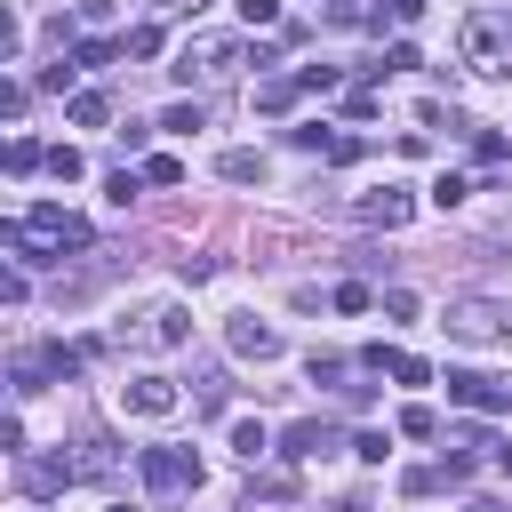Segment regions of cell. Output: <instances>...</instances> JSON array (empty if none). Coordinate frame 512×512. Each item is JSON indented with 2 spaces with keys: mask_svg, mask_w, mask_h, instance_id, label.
Instances as JSON below:
<instances>
[{
  "mask_svg": "<svg viewBox=\"0 0 512 512\" xmlns=\"http://www.w3.org/2000/svg\"><path fill=\"white\" fill-rule=\"evenodd\" d=\"M240 64H272V48H248V40H232V32H184V48H176V80L192 88H216V80H232Z\"/></svg>",
  "mask_w": 512,
  "mask_h": 512,
  "instance_id": "obj_1",
  "label": "cell"
},
{
  "mask_svg": "<svg viewBox=\"0 0 512 512\" xmlns=\"http://www.w3.org/2000/svg\"><path fill=\"white\" fill-rule=\"evenodd\" d=\"M440 328H448L456 344H504V336H512V304H496V296H456V304L440 312Z\"/></svg>",
  "mask_w": 512,
  "mask_h": 512,
  "instance_id": "obj_2",
  "label": "cell"
},
{
  "mask_svg": "<svg viewBox=\"0 0 512 512\" xmlns=\"http://www.w3.org/2000/svg\"><path fill=\"white\" fill-rule=\"evenodd\" d=\"M464 64L472 72H512V16L504 8H472L464 16Z\"/></svg>",
  "mask_w": 512,
  "mask_h": 512,
  "instance_id": "obj_3",
  "label": "cell"
},
{
  "mask_svg": "<svg viewBox=\"0 0 512 512\" xmlns=\"http://www.w3.org/2000/svg\"><path fill=\"white\" fill-rule=\"evenodd\" d=\"M136 464H144V488H152V496H184V488H200V456H184V448H144Z\"/></svg>",
  "mask_w": 512,
  "mask_h": 512,
  "instance_id": "obj_4",
  "label": "cell"
},
{
  "mask_svg": "<svg viewBox=\"0 0 512 512\" xmlns=\"http://www.w3.org/2000/svg\"><path fill=\"white\" fill-rule=\"evenodd\" d=\"M448 400L472 408V416H504V408H512V384H496V376H480V368H448Z\"/></svg>",
  "mask_w": 512,
  "mask_h": 512,
  "instance_id": "obj_5",
  "label": "cell"
},
{
  "mask_svg": "<svg viewBox=\"0 0 512 512\" xmlns=\"http://www.w3.org/2000/svg\"><path fill=\"white\" fill-rule=\"evenodd\" d=\"M120 408H128V416H176V408H184V392H176L168 376H152V368H136V376L120 384Z\"/></svg>",
  "mask_w": 512,
  "mask_h": 512,
  "instance_id": "obj_6",
  "label": "cell"
},
{
  "mask_svg": "<svg viewBox=\"0 0 512 512\" xmlns=\"http://www.w3.org/2000/svg\"><path fill=\"white\" fill-rule=\"evenodd\" d=\"M352 216H360V224H384V232H400V224L416 216V192H400V184H376V192H360V200H352Z\"/></svg>",
  "mask_w": 512,
  "mask_h": 512,
  "instance_id": "obj_7",
  "label": "cell"
},
{
  "mask_svg": "<svg viewBox=\"0 0 512 512\" xmlns=\"http://www.w3.org/2000/svg\"><path fill=\"white\" fill-rule=\"evenodd\" d=\"M192 336V312L184 304H160V312H144V328L128 336V344H144V352H168V344H184Z\"/></svg>",
  "mask_w": 512,
  "mask_h": 512,
  "instance_id": "obj_8",
  "label": "cell"
},
{
  "mask_svg": "<svg viewBox=\"0 0 512 512\" xmlns=\"http://www.w3.org/2000/svg\"><path fill=\"white\" fill-rule=\"evenodd\" d=\"M336 448V424H320V416H296L288 432H280V456L288 464H312V456H328Z\"/></svg>",
  "mask_w": 512,
  "mask_h": 512,
  "instance_id": "obj_9",
  "label": "cell"
},
{
  "mask_svg": "<svg viewBox=\"0 0 512 512\" xmlns=\"http://www.w3.org/2000/svg\"><path fill=\"white\" fill-rule=\"evenodd\" d=\"M224 344H232L240 360H280V328H264V320H248V312L224 328Z\"/></svg>",
  "mask_w": 512,
  "mask_h": 512,
  "instance_id": "obj_10",
  "label": "cell"
},
{
  "mask_svg": "<svg viewBox=\"0 0 512 512\" xmlns=\"http://www.w3.org/2000/svg\"><path fill=\"white\" fill-rule=\"evenodd\" d=\"M112 464H120V456H112V440H104V432H88V440H80V456H72V480H112Z\"/></svg>",
  "mask_w": 512,
  "mask_h": 512,
  "instance_id": "obj_11",
  "label": "cell"
},
{
  "mask_svg": "<svg viewBox=\"0 0 512 512\" xmlns=\"http://www.w3.org/2000/svg\"><path fill=\"white\" fill-rule=\"evenodd\" d=\"M64 120H72V128H104V120H112V104H104V88H72V104H64Z\"/></svg>",
  "mask_w": 512,
  "mask_h": 512,
  "instance_id": "obj_12",
  "label": "cell"
},
{
  "mask_svg": "<svg viewBox=\"0 0 512 512\" xmlns=\"http://www.w3.org/2000/svg\"><path fill=\"white\" fill-rule=\"evenodd\" d=\"M216 176H224V184H264V152H248V144H232V152L216 160Z\"/></svg>",
  "mask_w": 512,
  "mask_h": 512,
  "instance_id": "obj_13",
  "label": "cell"
},
{
  "mask_svg": "<svg viewBox=\"0 0 512 512\" xmlns=\"http://www.w3.org/2000/svg\"><path fill=\"white\" fill-rule=\"evenodd\" d=\"M232 456H240V464H264V456H272V432H264L256 416H240V424H232Z\"/></svg>",
  "mask_w": 512,
  "mask_h": 512,
  "instance_id": "obj_14",
  "label": "cell"
},
{
  "mask_svg": "<svg viewBox=\"0 0 512 512\" xmlns=\"http://www.w3.org/2000/svg\"><path fill=\"white\" fill-rule=\"evenodd\" d=\"M328 304H336V312H376L384 296H376L368 280H336V296H328Z\"/></svg>",
  "mask_w": 512,
  "mask_h": 512,
  "instance_id": "obj_15",
  "label": "cell"
},
{
  "mask_svg": "<svg viewBox=\"0 0 512 512\" xmlns=\"http://www.w3.org/2000/svg\"><path fill=\"white\" fill-rule=\"evenodd\" d=\"M112 56H128V48H120V40H80V48H72V64H80V72H104Z\"/></svg>",
  "mask_w": 512,
  "mask_h": 512,
  "instance_id": "obj_16",
  "label": "cell"
},
{
  "mask_svg": "<svg viewBox=\"0 0 512 512\" xmlns=\"http://www.w3.org/2000/svg\"><path fill=\"white\" fill-rule=\"evenodd\" d=\"M296 96H304V88H296V72H288V80H264V88H256V112H288Z\"/></svg>",
  "mask_w": 512,
  "mask_h": 512,
  "instance_id": "obj_17",
  "label": "cell"
},
{
  "mask_svg": "<svg viewBox=\"0 0 512 512\" xmlns=\"http://www.w3.org/2000/svg\"><path fill=\"white\" fill-rule=\"evenodd\" d=\"M48 176H56V184H80V176H88V160H80L72 144H48Z\"/></svg>",
  "mask_w": 512,
  "mask_h": 512,
  "instance_id": "obj_18",
  "label": "cell"
},
{
  "mask_svg": "<svg viewBox=\"0 0 512 512\" xmlns=\"http://www.w3.org/2000/svg\"><path fill=\"white\" fill-rule=\"evenodd\" d=\"M136 192H144L136 168H112V176H104V200H112V208H136Z\"/></svg>",
  "mask_w": 512,
  "mask_h": 512,
  "instance_id": "obj_19",
  "label": "cell"
},
{
  "mask_svg": "<svg viewBox=\"0 0 512 512\" xmlns=\"http://www.w3.org/2000/svg\"><path fill=\"white\" fill-rule=\"evenodd\" d=\"M464 200H472V184H464L456 168H440V176H432V208H464Z\"/></svg>",
  "mask_w": 512,
  "mask_h": 512,
  "instance_id": "obj_20",
  "label": "cell"
},
{
  "mask_svg": "<svg viewBox=\"0 0 512 512\" xmlns=\"http://www.w3.org/2000/svg\"><path fill=\"white\" fill-rule=\"evenodd\" d=\"M336 80H344L336 64H304V72H296V88H304V96H336Z\"/></svg>",
  "mask_w": 512,
  "mask_h": 512,
  "instance_id": "obj_21",
  "label": "cell"
},
{
  "mask_svg": "<svg viewBox=\"0 0 512 512\" xmlns=\"http://www.w3.org/2000/svg\"><path fill=\"white\" fill-rule=\"evenodd\" d=\"M200 120H208V112H200V96H192V104H168V112H160V128H168V136H192Z\"/></svg>",
  "mask_w": 512,
  "mask_h": 512,
  "instance_id": "obj_22",
  "label": "cell"
},
{
  "mask_svg": "<svg viewBox=\"0 0 512 512\" xmlns=\"http://www.w3.org/2000/svg\"><path fill=\"white\" fill-rule=\"evenodd\" d=\"M504 152H512V144H504V128H472V160H480V168H496Z\"/></svg>",
  "mask_w": 512,
  "mask_h": 512,
  "instance_id": "obj_23",
  "label": "cell"
},
{
  "mask_svg": "<svg viewBox=\"0 0 512 512\" xmlns=\"http://www.w3.org/2000/svg\"><path fill=\"white\" fill-rule=\"evenodd\" d=\"M32 168H48V152H40L32 136H16V144H8V176H32Z\"/></svg>",
  "mask_w": 512,
  "mask_h": 512,
  "instance_id": "obj_24",
  "label": "cell"
},
{
  "mask_svg": "<svg viewBox=\"0 0 512 512\" xmlns=\"http://www.w3.org/2000/svg\"><path fill=\"white\" fill-rule=\"evenodd\" d=\"M144 184H184V160H176V152H152V160H144Z\"/></svg>",
  "mask_w": 512,
  "mask_h": 512,
  "instance_id": "obj_25",
  "label": "cell"
},
{
  "mask_svg": "<svg viewBox=\"0 0 512 512\" xmlns=\"http://www.w3.org/2000/svg\"><path fill=\"white\" fill-rule=\"evenodd\" d=\"M400 432H408V440H432V432H440V416L416 400V408H400Z\"/></svg>",
  "mask_w": 512,
  "mask_h": 512,
  "instance_id": "obj_26",
  "label": "cell"
},
{
  "mask_svg": "<svg viewBox=\"0 0 512 512\" xmlns=\"http://www.w3.org/2000/svg\"><path fill=\"white\" fill-rule=\"evenodd\" d=\"M408 64H424V56H416V48H408V40H392V48H384V56H376V64H368V72H408Z\"/></svg>",
  "mask_w": 512,
  "mask_h": 512,
  "instance_id": "obj_27",
  "label": "cell"
},
{
  "mask_svg": "<svg viewBox=\"0 0 512 512\" xmlns=\"http://www.w3.org/2000/svg\"><path fill=\"white\" fill-rule=\"evenodd\" d=\"M304 376H312V384H344V360H336V352H312Z\"/></svg>",
  "mask_w": 512,
  "mask_h": 512,
  "instance_id": "obj_28",
  "label": "cell"
},
{
  "mask_svg": "<svg viewBox=\"0 0 512 512\" xmlns=\"http://www.w3.org/2000/svg\"><path fill=\"white\" fill-rule=\"evenodd\" d=\"M352 456H360V464H384V456H392V432H360Z\"/></svg>",
  "mask_w": 512,
  "mask_h": 512,
  "instance_id": "obj_29",
  "label": "cell"
},
{
  "mask_svg": "<svg viewBox=\"0 0 512 512\" xmlns=\"http://www.w3.org/2000/svg\"><path fill=\"white\" fill-rule=\"evenodd\" d=\"M120 48H128V56H160V24H136Z\"/></svg>",
  "mask_w": 512,
  "mask_h": 512,
  "instance_id": "obj_30",
  "label": "cell"
},
{
  "mask_svg": "<svg viewBox=\"0 0 512 512\" xmlns=\"http://www.w3.org/2000/svg\"><path fill=\"white\" fill-rule=\"evenodd\" d=\"M384 320H416V288H384Z\"/></svg>",
  "mask_w": 512,
  "mask_h": 512,
  "instance_id": "obj_31",
  "label": "cell"
},
{
  "mask_svg": "<svg viewBox=\"0 0 512 512\" xmlns=\"http://www.w3.org/2000/svg\"><path fill=\"white\" fill-rule=\"evenodd\" d=\"M432 488H440V472H424V464H408V472H400V496H432Z\"/></svg>",
  "mask_w": 512,
  "mask_h": 512,
  "instance_id": "obj_32",
  "label": "cell"
},
{
  "mask_svg": "<svg viewBox=\"0 0 512 512\" xmlns=\"http://www.w3.org/2000/svg\"><path fill=\"white\" fill-rule=\"evenodd\" d=\"M256 496H264V504H288V496H296V480H288V472H264V480H256Z\"/></svg>",
  "mask_w": 512,
  "mask_h": 512,
  "instance_id": "obj_33",
  "label": "cell"
},
{
  "mask_svg": "<svg viewBox=\"0 0 512 512\" xmlns=\"http://www.w3.org/2000/svg\"><path fill=\"white\" fill-rule=\"evenodd\" d=\"M240 24H256V32L280 24V0H240Z\"/></svg>",
  "mask_w": 512,
  "mask_h": 512,
  "instance_id": "obj_34",
  "label": "cell"
},
{
  "mask_svg": "<svg viewBox=\"0 0 512 512\" xmlns=\"http://www.w3.org/2000/svg\"><path fill=\"white\" fill-rule=\"evenodd\" d=\"M72 72H80V64H72V56H56V64L40 72V88H56V96H64V88H72Z\"/></svg>",
  "mask_w": 512,
  "mask_h": 512,
  "instance_id": "obj_35",
  "label": "cell"
},
{
  "mask_svg": "<svg viewBox=\"0 0 512 512\" xmlns=\"http://www.w3.org/2000/svg\"><path fill=\"white\" fill-rule=\"evenodd\" d=\"M24 104H32V88H24V80H8V88H0V112H8V120H24Z\"/></svg>",
  "mask_w": 512,
  "mask_h": 512,
  "instance_id": "obj_36",
  "label": "cell"
},
{
  "mask_svg": "<svg viewBox=\"0 0 512 512\" xmlns=\"http://www.w3.org/2000/svg\"><path fill=\"white\" fill-rule=\"evenodd\" d=\"M144 8H152V16H200L208 0H144Z\"/></svg>",
  "mask_w": 512,
  "mask_h": 512,
  "instance_id": "obj_37",
  "label": "cell"
},
{
  "mask_svg": "<svg viewBox=\"0 0 512 512\" xmlns=\"http://www.w3.org/2000/svg\"><path fill=\"white\" fill-rule=\"evenodd\" d=\"M384 16H392V24H416V16H424V0H384Z\"/></svg>",
  "mask_w": 512,
  "mask_h": 512,
  "instance_id": "obj_38",
  "label": "cell"
},
{
  "mask_svg": "<svg viewBox=\"0 0 512 512\" xmlns=\"http://www.w3.org/2000/svg\"><path fill=\"white\" fill-rule=\"evenodd\" d=\"M496 472H504V480H512V440H504V448H496Z\"/></svg>",
  "mask_w": 512,
  "mask_h": 512,
  "instance_id": "obj_39",
  "label": "cell"
},
{
  "mask_svg": "<svg viewBox=\"0 0 512 512\" xmlns=\"http://www.w3.org/2000/svg\"><path fill=\"white\" fill-rule=\"evenodd\" d=\"M320 8H336V0H320Z\"/></svg>",
  "mask_w": 512,
  "mask_h": 512,
  "instance_id": "obj_40",
  "label": "cell"
},
{
  "mask_svg": "<svg viewBox=\"0 0 512 512\" xmlns=\"http://www.w3.org/2000/svg\"><path fill=\"white\" fill-rule=\"evenodd\" d=\"M112 512H128V504H112Z\"/></svg>",
  "mask_w": 512,
  "mask_h": 512,
  "instance_id": "obj_41",
  "label": "cell"
}]
</instances>
